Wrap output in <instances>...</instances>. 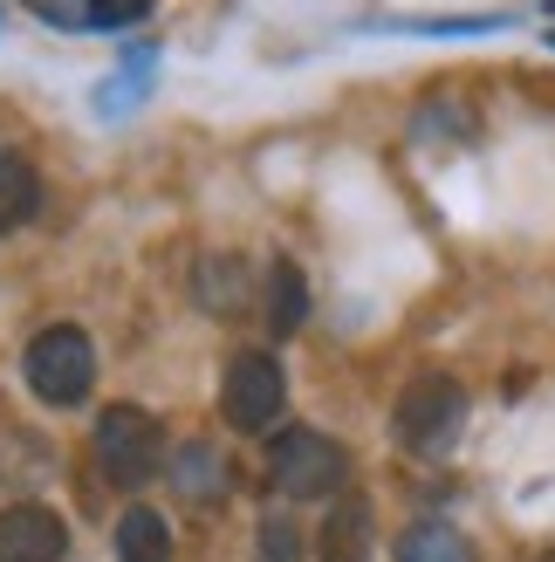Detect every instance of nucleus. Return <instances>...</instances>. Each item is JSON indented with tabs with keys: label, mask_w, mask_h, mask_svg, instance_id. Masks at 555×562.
I'll return each mask as SVG.
<instances>
[{
	"label": "nucleus",
	"mask_w": 555,
	"mask_h": 562,
	"mask_svg": "<svg viewBox=\"0 0 555 562\" xmlns=\"http://www.w3.org/2000/svg\"><path fill=\"white\" fill-rule=\"evenodd\" d=\"M268 487L282 501H337L350 487V453L316 426H288L268 439Z\"/></svg>",
	"instance_id": "f257e3e1"
},
{
	"label": "nucleus",
	"mask_w": 555,
	"mask_h": 562,
	"mask_svg": "<svg viewBox=\"0 0 555 562\" xmlns=\"http://www.w3.org/2000/svg\"><path fill=\"white\" fill-rule=\"evenodd\" d=\"M21 378H27V391H35L42 405H55V412L82 405V398H90V384H97V344H90V329L48 323L35 344L21 350Z\"/></svg>",
	"instance_id": "f03ea898"
},
{
	"label": "nucleus",
	"mask_w": 555,
	"mask_h": 562,
	"mask_svg": "<svg viewBox=\"0 0 555 562\" xmlns=\"http://www.w3.org/2000/svg\"><path fill=\"white\" fill-rule=\"evenodd\" d=\"M90 453H97V473L110 487H145L151 473L165 467V426L145 412V405H103L97 412V432H90Z\"/></svg>",
	"instance_id": "7ed1b4c3"
},
{
	"label": "nucleus",
	"mask_w": 555,
	"mask_h": 562,
	"mask_svg": "<svg viewBox=\"0 0 555 562\" xmlns=\"http://www.w3.org/2000/svg\"><path fill=\"white\" fill-rule=\"evenodd\" d=\"M460 426H466V391H460L453 378H439V371L411 378V384H405V398H398V412H392L398 446H405V453H426V460L453 453Z\"/></svg>",
	"instance_id": "20e7f679"
},
{
	"label": "nucleus",
	"mask_w": 555,
	"mask_h": 562,
	"mask_svg": "<svg viewBox=\"0 0 555 562\" xmlns=\"http://www.w3.org/2000/svg\"><path fill=\"white\" fill-rule=\"evenodd\" d=\"M282 405H288L282 363L268 350H240L227 363V378H219V418H227L234 432H268L274 418H282Z\"/></svg>",
	"instance_id": "39448f33"
},
{
	"label": "nucleus",
	"mask_w": 555,
	"mask_h": 562,
	"mask_svg": "<svg viewBox=\"0 0 555 562\" xmlns=\"http://www.w3.org/2000/svg\"><path fill=\"white\" fill-rule=\"evenodd\" d=\"M69 555V528L42 501H14L0 508V562H63Z\"/></svg>",
	"instance_id": "423d86ee"
},
{
	"label": "nucleus",
	"mask_w": 555,
	"mask_h": 562,
	"mask_svg": "<svg viewBox=\"0 0 555 562\" xmlns=\"http://www.w3.org/2000/svg\"><path fill=\"white\" fill-rule=\"evenodd\" d=\"M316 562H371V501L337 494L316 528Z\"/></svg>",
	"instance_id": "0eeeda50"
},
{
	"label": "nucleus",
	"mask_w": 555,
	"mask_h": 562,
	"mask_svg": "<svg viewBox=\"0 0 555 562\" xmlns=\"http://www.w3.org/2000/svg\"><path fill=\"white\" fill-rule=\"evenodd\" d=\"M35 213H42V172H35V158L14 151V145H0V234L27 227Z\"/></svg>",
	"instance_id": "6e6552de"
},
{
	"label": "nucleus",
	"mask_w": 555,
	"mask_h": 562,
	"mask_svg": "<svg viewBox=\"0 0 555 562\" xmlns=\"http://www.w3.org/2000/svg\"><path fill=\"white\" fill-rule=\"evenodd\" d=\"M117 562H172V521L158 508H124L117 515Z\"/></svg>",
	"instance_id": "1a4fd4ad"
},
{
	"label": "nucleus",
	"mask_w": 555,
	"mask_h": 562,
	"mask_svg": "<svg viewBox=\"0 0 555 562\" xmlns=\"http://www.w3.org/2000/svg\"><path fill=\"white\" fill-rule=\"evenodd\" d=\"M172 487H179L185 501H219V494H227V460H219L213 439H185V446H179Z\"/></svg>",
	"instance_id": "9d476101"
},
{
	"label": "nucleus",
	"mask_w": 555,
	"mask_h": 562,
	"mask_svg": "<svg viewBox=\"0 0 555 562\" xmlns=\"http://www.w3.org/2000/svg\"><path fill=\"white\" fill-rule=\"evenodd\" d=\"M192 295H200L213 316H234V308H247V295H254V274H247L234 255H213V261H200V274H192Z\"/></svg>",
	"instance_id": "9b49d317"
},
{
	"label": "nucleus",
	"mask_w": 555,
	"mask_h": 562,
	"mask_svg": "<svg viewBox=\"0 0 555 562\" xmlns=\"http://www.w3.org/2000/svg\"><path fill=\"white\" fill-rule=\"evenodd\" d=\"M392 555L398 562H474V542H466L453 521H411L392 542Z\"/></svg>",
	"instance_id": "f8f14e48"
},
{
	"label": "nucleus",
	"mask_w": 555,
	"mask_h": 562,
	"mask_svg": "<svg viewBox=\"0 0 555 562\" xmlns=\"http://www.w3.org/2000/svg\"><path fill=\"white\" fill-rule=\"evenodd\" d=\"M302 316H309V274L295 261H274L268 268V329L274 336H295Z\"/></svg>",
	"instance_id": "ddd939ff"
},
{
	"label": "nucleus",
	"mask_w": 555,
	"mask_h": 562,
	"mask_svg": "<svg viewBox=\"0 0 555 562\" xmlns=\"http://www.w3.org/2000/svg\"><path fill=\"white\" fill-rule=\"evenodd\" d=\"M151 76H158V48L145 42V48H124V63H117V76L97 90V103H103V117H124V103H137L151 90Z\"/></svg>",
	"instance_id": "4468645a"
},
{
	"label": "nucleus",
	"mask_w": 555,
	"mask_h": 562,
	"mask_svg": "<svg viewBox=\"0 0 555 562\" xmlns=\"http://www.w3.org/2000/svg\"><path fill=\"white\" fill-rule=\"evenodd\" d=\"M158 8V0H90V8H82V27H90V35H124V27H137Z\"/></svg>",
	"instance_id": "2eb2a0df"
},
{
	"label": "nucleus",
	"mask_w": 555,
	"mask_h": 562,
	"mask_svg": "<svg viewBox=\"0 0 555 562\" xmlns=\"http://www.w3.org/2000/svg\"><path fill=\"white\" fill-rule=\"evenodd\" d=\"M261 562H302V536L288 515H268L261 521Z\"/></svg>",
	"instance_id": "dca6fc26"
},
{
	"label": "nucleus",
	"mask_w": 555,
	"mask_h": 562,
	"mask_svg": "<svg viewBox=\"0 0 555 562\" xmlns=\"http://www.w3.org/2000/svg\"><path fill=\"white\" fill-rule=\"evenodd\" d=\"M21 8L35 21H48V27H76L82 35V8H90V0H21Z\"/></svg>",
	"instance_id": "f3484780"
},
{
	"label": "nucleus",
	"mask_w": 555,
	"mask_h": 562,
	"mask_svg": "<svg viewBox=\"0 0 555 562\" xmlns=\"http://www.w3.org/2000/svg\"><path fill=\"white\" fill-rule=\"evenodd\" d=\"M542 8H548V14H555V0H542Z\"/></svg>",
	"instance_id": "a211bd4d"
},
{
	"label": "nucleus",
	"mask_w": 555,
	"mask_h": 562,
	"mask_svg": "<svg viewBox=\"0 0 555 562\" xmlns=\"http://www.w3.org/2000/svg\"><path fill=\"white\" fill-rule=\"evenodd\" d=\"M542 562H555V549H548V555H542Z\"/></svg>",
	"instance_id": "6ab92c4d"
},
{
	"label": "nucleus",
	"mask_w": 555,
	"mask_h": 562,
	"mask_svg": "<svg viewBox=\"0 0 555 562\" xmlns=\"http://www.w3.org/2000/svg\"><path fill=\"white\" fill-rule=\"evenodd\" d=\"M548 42H555V35H548Z\"/></svg>",
	"instance_id": "aec40b11"
}]
</instances>
